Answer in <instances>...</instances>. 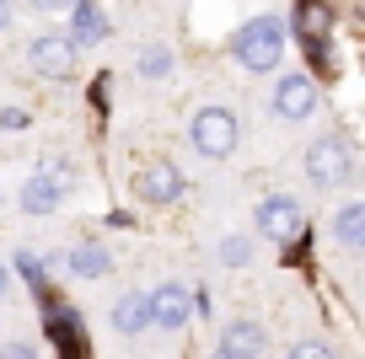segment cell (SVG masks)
Masks as SVG:
<instances>
[{"label":"cell","mask_w":365,"mask_h":359,"mask_svg":"<svg viewBox=\"0 0 365 359\" xmlns=\"http://www.w3.org/2000/svg\"><path fill=\"white\" fill-rule=\"evenodd\" d=\"M11 274H22V284H33V290H43V279H48V263L38 258L33 247H16V258H11Z\"/></svg>","instance_id":"17"},{"label":"cell","mask_w":365,"mask_h":359,"mask_svg":"<svg viewBox=\"0 0 365 359\" xmlns=\"http://www.w3.org/2000/svg\"><path fill=\"white\" fill-rule=\"evenodd\" d=\"M65 274L70 279H108V274H113V252H108L103 241H76V247L65 252Z\"/></svg>","instance_id":"12"},{"label":"cell","mask_w":365,"mask_h":359,"mask_svg":"<svg viewBox=\"0 0 365 359\" xmlns=\"http://www.w3.org/2000/svg\"><path fill=\"white\" fill-rule=\"evenodd\" d=\"M27 6H38V11H70V0H27Z\"/></svg>","instance_id":"21"},{"label":"cell","mask_w":365,"mask_h":359,"mask_svg":"<svg viewBox=\"0 0 365 359\" xmlns=\"http://www.w3.org/2000/svg\"><path fill=\"white\" fill-rule=\"evenodd\" d=\"M65 199H70V182L65 177H54V172H27L22 177V188H16V204H22V214H59L65 209Z\"/></svg>","instance_id":"9"},{"label":"cell","mask_w":365,"mask_h":359,"mask_svg":"<svg viewBox=\"0 0 365 359\" xmlns=\"http://www.w3.org/2000/svg\"><path fill=\"white\" fill-rule=\"evenodd\" d=\"M210 359H226V354H210Z\"/></svg>","instance_id":"24"},{"label":"cell","mask_w":365,"mask_h":359,"mask_svg":"<svg viewBox=\"0 0 365 359\" xmlns=\"http://www.w3.org/2000/svg\"><path fill=\"white\" fill-rule=\"evenodd\" d=\"M0 129H27V108H0Z\"/></svg>","instance_id":"20"},{"label":"cell","mask_w":365,"mask_h":359,"mask_svg":"<svg viewBox=\"0 0 365 359\" xmlns=\"http://www.w3.org/2000/svg\"><path fill=\"white\" fill-rule=\"evenodd\" d=\"M263 348H269V327L252 322V316H231L220 327V354L226 359H263Z\"/></svg>","instance_id":"10"},{"label":"cell","mask_w":365,"mask_h":359,"mask_svg":"<svg viewBox=\"0 0 365 359\" xmlns=\"http://www.w3.org/2000/svg\"><path fill=\"white\" fill-rule=\"evenodd\" d=\"M0 33H11V0H0Z\"/></svg>","instance_id":"22"},{"label":"cell","mask_w":365,"mask_h":359,"mask_svg":"<svg viewBox=\"0 0 365 359\" xmlns=\"http://www.w3.org/2000/svg\"><path fill=\"white\" fill-rule=\"evenodd\" d=\"M108 327L118 338H140L150 327V311H145V290H124L113 306H108Z\"/></svg>","instance_id":"11"},{"label":"cell","mask_w":365,"mask_h":359,"mask_svg":"<svg viewBox=\"0 0 365 359\" xmlns=\"http://www.w3.org/2000/svg\"><path fill=\"white\" fill-rule=\"evenodd\" d=\"M182 172L172 167V161H150V167H140L135 172V199L140 204H150V209H172V204L182 199Z\"/></svg>","instance_id":"8"},{"label":"cell","mask_w":365,"mask_h":359,"mask_svg":"<svg viewBox=\"0 0 365 359\" xmlns=\"http://www.w3.org/2000/svg\"><path fill=\"white\" fill-rule=\"evenodd\" d=\"M70 43L76 48H86V43H103L108 38V16H103V6L97 0H70Z\"/></svg>","instance_id":"13"},{"label":"cell","mask_w":365,"mask_h":359,"mask_svg":"<svg viewBox=\"0 0 365 359\" xmlns=\"http://www.w3.org/2000/svg\"><path fill=\"white\" fill-rule=\"evenodd\" d=\"M301 225H307V214H301L296 193H269V199H258V209H252V231H258L263 241H274V247L296 241Z\"/></svg>","instance_id":"4"},{"label":"cell","mask_w":365,"mask_h":359,"mask_svg":"<svg viewBox=\"0 0 365 359\" xmlns=\"http://www.w3.org/2000/svg\"><path fill=\"white\" fill-rule=\"evenodd\" d=\"M0 359H43V354H38V343H27V338H6V343H0Z\"/></svg>","instance_id":"19"},{"label":"cell","mask_w":365,"mask_h":359,"mask_svg":"<svg viewBox=\"0 0 365 359\" xmlns=\"http://www.w3.org/2000/svg\"><path fill=\"white\" fill-rule=\"evenodd\" d=\"M285 43H290V27L279 11H258L247 16V22L231 33V59H237L247 76H269V70H279V59H285Z\"/></svg>","instance_id":"1"},{"label":"cell","mask_w":365,"mask_h":359,"mask_svg":"<svg viewBox=\"0 0 365 359\" xmlns=\"http://www.w3.org/2000/svg\"><path fill=\"white\" fill-rule=\"evenodd\" d=\"M317 80L312 76H279L274 80V97H269V113L279 124H307L312 113H317Z\"/></svg>","instance_id":"7"},{"label":"cell","mask_w":365,"mask_h":359,"mask_svg":"<svg viewBox=\"0 0 365 359\" xmlns=\"http://www.w3.org/2000/svg\"><path fill=\"white\" fill-rule=\"evenodd\" d=\"M301 172H307L312 188H344V182L354 177V145L344 135H322L307 145V156H301Z\"/></svg>","instance_id":"3"},{"label":"cell","mask_w":365,"mask_h":359,"mask_svg":"<svg viewBox=\"0 0 365 359\" xmlns=\"http://www.w3.org/2000/svg\"><path fill=\"white\" fill-rule=\"evenodd\" d=\"M215 258H220V269H252V258H258V247H252V236L231 231V236H220Z\"/></svg>","instance_id":"16"},{"label":"cell","mask_w":365,"mask_h":359,"mask_svg":"<svg viewBox=\"0 0 365 359\" xmlns=\"http://www.w3.org/2000/svg\"><path fill=\"white\" fill-rule=\"evenodd\" d=\"M145 311H150V327L156 333H182L194 322V290L178 279H161L156 290H145Z\"/></svg>","instance_id":"5"},{"label":"cell","mask_w":365,"mask_h":359,"mask_svg":"<svg viewBox=\"0 0 365 359\" xmlns=\"http://www.w3.org/2000/svg\"><path fill=\"white\" fill-rule=\"evenodd\" d=\"M333 247H344V252H360L365 247V199H349L339 214H333Z\"/></svg>","instance_id":"14"},{"label":"cell","mask_w":365,"mask_h":359,"mask_svg":"<svg viewBox=\"0 0 365 359\" xmlns=\"http://www.w3.org/2000/svg\"><path fill=\"white\" fill-rule=\"evenodd\" d=\"M27 65H33L38 80H70L76 65H81V48L70 43L65 33H43V38L27 43Z\"/></svg>","instance_id":"6"},{"label":"cell","mask_w":365,"mask_h":359,"mask_svg":"<svg viewBox=\"0 0 365 359\" xmlns=\"http://www.w3.org/2000/svg\"><path fill=\"white\" fill-rule=\"evenodd\" d=\"M188 145H194L205 161H226V156H237V145H242V124H237V113L220 108V102H205V108L188 118Z\"/></svg>","instance_id":"2"},{"label":"cell","mask_w":365,"mask_h":359,"mask_svg":"<svg viewBox=\"0 0 365 359\" xmlns=\"http://www.w3.org/2000/svg\"><path fill=\"white\" fill-rule=\"evenodd\" d=\"M6 295H11V269L0 263V301H6Z\"/></svg>","instance_id":"23"},{"label":"cell","mask_w":365,"mask_h":359,"mask_svg":"<svg viewBox=\"0 0 365 359\" xmlns=\"http://www.w3.org/2000/svg\"><path fill=\"white\" fill-rule=\"evenodd\" d=\"M285 359H339V354H333V343H322V338H307V343H290Z\"/></svg>","instance_id":"18"},{"label":"cell","mask_w":365,"mask_h":359,"mask_svg":"<svg viewBox=\"0 0 365 359\" xmlns=\"http://www.w3.org/2000/svg\"><path fill=\"white\" fill-rule=\"evenodd\" d=\"M135 70H140L145 80H167L172 70H178V59H172V48H167V43H145V48L135 54Z\"/></svg>","instance_id":"15"}]
</instances>
